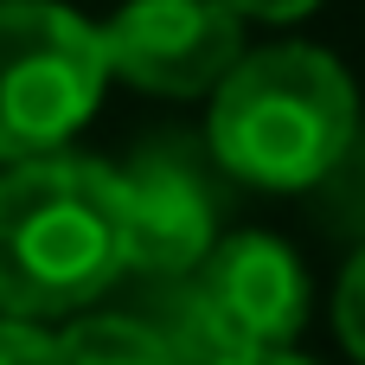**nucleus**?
Here are the masks:
<instances>
[{"label": "nucleus", "instance_id": "7", "mask_svg": "<svg viewBox=\"0 0 365 365\" xmlns=\"http://www.w3.org/2000/svg\"><path fill=\"white\" fill-rule=\"evenodd\" d=\"M58 365H186L173 334L135 314H90L58 340Z\"/></svg>", "mask_w": 365, "mask_h": 365}, {"label": "nucleus", "instance_id": "8", "mask_svg": "<svg viewBox=\"0 0 365 365\" xmlns=\"http://www.w3.org/2000/svg\"><path fill=\"white\" fill-rule=\"evenodd\" d=\"M334 321H340V340H346V353H353V359H365V250L346 263V276H340Z\"/></svg>", "mask_w": 365, "mask_h": 365}, {"label": "nucleus", "instance_id": "1", "mask_svg": "<svg viewBox=\"0 0 365 365\" xmlns=\"http://www.w3.org/2000/svg\"><path fill=\"white\" fill-rule=\"evenodd\" d=\"M128 269L122 180L83 154H38L0 173V314H77Z\"/></svg>", "mask_w": 365, "mask_h": 365}, {"label": "nucleus", "instance_id": "6", "mask_svg": "<svg viewBox=\"0 0 365 365\" xmlns=\"http://www.w3.org/2000/svg\"><path fill=\"white\" fill-rule=\"evenodd\" d=\"M122 180V237H128V269L141 276H192L212 250L218 231V192L205 173V154L180 135L148 141Z\"/></svg>", "mask_w": 365, "mask_h": 365}, {"label": "nucleus", "instance_id": "5", "mask_svg": "<svg viewBox=\"0 0 365 365\" xmlns=\"http://www.w3.org/2000/svg\"><path fill=\"white\" fill-rule=\"evenodd\" d=\"M103 58L135 90L199 96L244 58V19L225 0H128L103 26Z\"/></svg>", "mask_w": 365, "mask_h": 365}, {"label": "nucleus", "instance_id": "9", "mask_svg": "<svg viewBox=\"0 0 365 365\" xmlns=\"http://www.w3.org/2000/svg\"><path fill=\"white\" fill-rule=\"evenodd\" d=\"M0 365H58V340L38 334L32 321L0 314Z\"/></svg>", "mask_w": 365, "mask_h": 365}, {"label": "nucleus", "instance_id": "10", "mask_svg": "<svg viewBox=\"0 0 365 365\" xmlns=\"http://www.w3.org/2000/svg\"><path fill=\"white\" fill-rule=\"evenodd\" d=\"M237 19H276V26H289V19H302V13H314L321 0H225Z\"/></svg>", "mask_w": 365, "mask_h": 365}, {"label": "nucleus", "instance_id": "11", "mask_svg": "<svg viewBox=\"0 0 365 365\" xmlns=\"http://www.w3.org/2000/svg\"><path fill=\"white\" fill-rule=\"evenodd\" d=\"M212 365H308L295 353H237V359H212Z\"/></svg>", "mask_w": 365, "mask_h": 365}, {"label": "nucleus", "instance_id": "3", "mask_svg": "<svg viewBox=\"0 0 365 365\" xmlns=\"http://www.w3.org/2000/svg\"><path fill=\"white\" fill-rule=\"evenodd\" d=\"M109 77L103 26L58 0H0V160L58 154Z\"/></svg>", "mask_w": 365, "mask_h": 365}, {"label": "nucleus", "instance_id": "4", "mask_svg": "<svg viewBox=\"0 0 365 365\" xmlns=\"http://www.w3.org/2000/svg\"><path fill=\"white\" fill-rule=\"evenodd\" d=\"M308 321V276L282 237L244 231L205 250L199 282L186 295L180 359H237V353H289Z\"/></svg>", "mask_w": 365, "mask_h": 365}, {"label": "nucleus", "instance_id": "2", "mask_svg": "<svg viewBox=\"0 0 365 365\" xmlns=\"http://www.w3.org/2000/svg\"><path fill=\"white\" fill-rule=\"evenodd\" d=\"M359 135V96L334 51L263 45L237 58L212 96V160L269 192L321 186Z\"/></svg>", "mask_w": 365, "mask_h": 365}]
</instances>
